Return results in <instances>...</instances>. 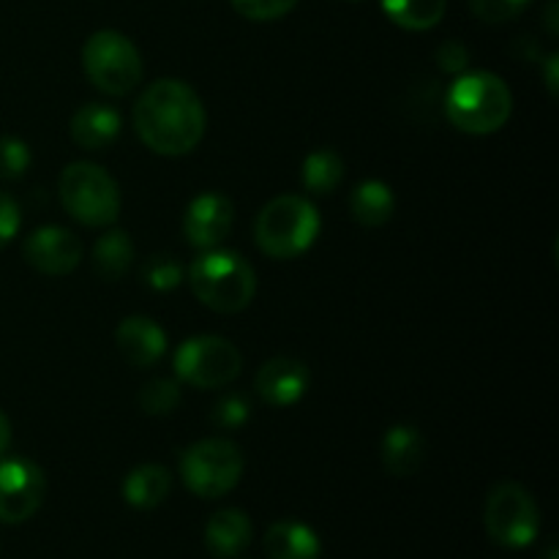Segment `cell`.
<instances>
[{
	"mask_svg": "<svg viewBox=\"0 0 559 559\" xmlns=\"http://www.w3.org/2000/svg\"><path fill=\"white\" fill-rule=\"evenodd\" d=\"M31 167V147L20 136H0V178L16 180Z\"/></svg>",
	"mask_w": 559,
	"mask_h": 559,
	"instance_id": "484cf974",
	"label": "cell"
},
{
	"mask_svg": "<svg viewBox=\"0 0 559 559\" xmlns=\"http://www.w3.org/2000/svg\"><path fill=\"white\" fill-rule=\"evenodd\" d=\"M115 344L120 355L136 369L158 364L167 353V333L151 317H129L115 331Z\"/></svg>",
	"mask_w": 559,
	"mask_h": 559,
	"instance_id": "5bb4252c",
	"label": "cell"
},
{
	"mask_svg": "<svg viewBox=\"0 0 559 559\" xmlns=\"http://www.w3.org/2000/svg\"><path fill=\"white\" fill-rule=\"evenodd\" d=\"M448 0H382L385 14L404 31H429L445 16Z\"/></svg>",
	"mask_w": 559,
	"mask_h": 559,
	"instance_id": "603a6c76",
	"label": "cell"
},
{
	"mask_svg": "<svg viewBox=\"0 0 559 559\" xmlns=\"http://www.w3.org/2000/svg\"><path fill=\"white\" fill-rule=\"evenodd\" d=\"M205 107L191 85L156 80L134 104V129L158 156H186L205 134Z\"/></svg>",
	"mask_w": 559,
	"mask_h": 559,
	"instance_id": "6da1fadb",
	"label": "cell"
},
{
	"mask_svg": "<svg viewBox=\"0 0 559 559\" xmlns=\"http://www.w3.org/2000/svg\"><path fill=\"white\" fill-rule=\"evenodd\" d=\"M251 544V522L238 508H224L211 516L205 527V546L216 559H235Z\"/></svg>",
	"mask_w": 559,
	"mask_h": 559,
	"instance_id": "e0dca14e",
	"label": "cell"
},
{
	"mask_svg": "<svg viewBox=\"0 0 559 559\" xmlns=\"http://www.w3.org/2000/svg\"><path fill=\"white\" fill-rule=\"evenodd\" d=\"M47 495V478L31 459H3L0 462V522L22 524L41 508Z\"/></svg>",
	"mask_w": 559,
	"mask_h": 559,
	"instance_id": "30bf717a",
	"label": "cell"
},
{
	"mask_svg": "<svg viewBox=\"0 0 559 559\" xmlns=\"http://www.w3.org/2000/svg\"><path fill=\"white\" fill-rule=\"evenodd\" d=\"M344 180V158L331 147H317L304 162V186L311 194L328 197Z\"/></svg>",
	"mask_w": 559,
	"mask_h": 559,
	"instance_id": "7402d4cb",
	"label": "cell"
},
{
	"mask_svg": "<svg viewBox=\"0 0 559 559\" xmlns=\"http://www.w3.org/2000/svg\"><path fill=\"white\" fill-rule=\"evenodd\" d=\"M142 282L156 293H169L183 282V265L173 254H153L142 265Z\"/></svg>",
	"mask_w": 559,
	"mask_h": 559,
	"instance_id": "cb8c5ba5",
	"label": "cell"
},
{
	"mask_svg": "<svg viewBox=\"0 0 559 559\" xmlns=\"http://www.w3.org/2000/svg\"><path fill=\"white\" fill-rule=\"evenodd\" d=\"M173 491V475L162 464H140L123 480V500L136 511H153Z\"/></svg>",
	"mask_w": 559,
	"mask_h": 559,
	"instance_id": "d6986e66",
	"label": "cell"
},
{
	"mask_svg": "<svg viewBox=\"0 0 559 559\" xmlns=\"http://www.w3.org/2000/svg\"><path fill=\"white\" fill-rule=\"evenodd\" d=\"M87 80L107 96H126L142 82L140 49L118 31H96L82 47Z\"/></svg>",
	"mask_w": 559,
	"mask_h": 559,
	"instance_id": "52a82bcc",
	"label": "cell"
},
{
	"mask_svg": "<svg viewBox=\"0 0 559 559\" xmlns=\"http://www.w3.org/2000/svg\"><path fill=\"white\" fill-rule=\"evenodd\" d=\"M233 5L240 16H246V20L271 22L289 14V11L298 5V0H233Z\"/></svg>",
	"mask_w": 559,
	"mask_h": 559,
	"instance_id": "83f0119b",
	"label": "cell"
},
{
	"mask_svg": "<svg viewBox=\"0 0 559 559\" xmlns=\"http://www.w3.org/2000/svg\"><path fill=\"white\" fill-rule=\"evenodd\" d=\"M530 5V0H469V9L478 20L500 25V22H511L513 16L522 14Z\"/></svg>",
	"mask_w": 559,
	"mask_h": 559,
	"instance_id": "4316f807",
	"label": "cell"
},
{
	"mask_svg": "<svg viewBox=\"0 0 559 559\" xmlns=\"http://www.w3.org/2000/svg\"><path fill=\"white\" fill-rule=\"evenodd\" d=\"M180 404V385L175 380H151L140 393V407L147 415H169Z\"/></svg>",
	"mask_w": 559,
	"mask_h": 559,
	"instance_id": "d4e9b609",
	"label": "cell"
},
{
	"mask_svg": "<svg viewBox=\"0 0 559 559\" xmlns=\"http://www.w3.org/2000/svg\"><path fill=\"white\" fill-rule=\"evenodd\" d=\"M235 205L227 194L222 191H205V194L194 197L191 205L186 207L183 233L194 249L207 251L218 249L224 238L233 229Z\"/></svg>",
	"mask_w": 559,
	"mask_h": 559,
	"instance_id": "8fae6325",
	"label": "cell"
},
{
	"mask_svg": "<svg viewBox=\"0 0 559 559\" xmlns=\"http://www.w3.org/2000/svg\"><path fill=\"white\" fill-rule=\"evenodd\" d=\"M349 211H353L355 222L364 227H382L396 213V197H393L391 186L382 180H364L360 186H355L353 197H349Z\"/></svg>",
	"mask_w": 559,
	"mask_h": 559,
	"instance_id": "ffe728a7",
	"label": "cell"
},
{
	"mask_svg": "<svg viewBox=\"0 0 559 559\" xmlns=\"http://www.w3.org/2000/svg\"><path fill=\"white\" fill-rule=\"evenodd\" d=\"M445 112L464 134H495L513 112L511 87L491 71H467L448 87Z\"/></svg>",
	"mask_w": 559,
	"mask_h": 559,
	"instance_id": "3957f363",
	"label": "cell"
},
{
	"mask_svg": "<svg viewBox=\"0 0 559 559\" xmlns=\"http://www.w3.org/2000/svg\"><path fill=\"white\" fill-rule=\"evenodd\" d=\"M22 254L44 276H69L82 260V243L71 229L49 224L27 235Z\"/></svg>",
	"mask_w": 559,
	"mask_h": 559,
	"instance_id": "7c38bea8",
	"label": "cell"
},
{
	"mask_svg": "<svg viewBox=\"0 0 559 559\" xmlns=\"http://www.w3.org/2000/svg\"><path fill=\"white\" fill-rule=\"evenodd\" d=\"M213 424L222 426V429H238L249 420V402H246L240 393H233V396H224L222 402L213 407L211 413Z\"/></svg>",
	"mask_w": 559,
	"mask_h": 559,
	"instance_id": "f1b7e54d",
	"label": "cell"
},
{
	"mask_svg": "<svg viewBox=\"0 0 559 559\" xmlns=\"http://www.w3.org/2000/svg\"><path fill=\"white\" fill-rule=\"evenodd\" d=\"M243 369L238 347L222 336L186 338L175 353V374L180 382L202 388H224Z\"/></svg>",
	"mask_w": 559,
	"mask_h": 559,
	"instance_id": "9c48e42d",
	"label": "cell"
},
{
	"mask_svg": "<svg viewBox=\"0 0 559 559\" xmlns=\"http://www.w3.org/2000/svg\"><path fill=\"white\" fill-rule=\"evenodd\" d=\"M486 533L506 549H527L540 533V511L522 484H500L486 500Z\"/></svg>",
	"mask_w": 559,
	"mask_h": 559,
	"instance_id": "ba28073f",
	"label": "cell"
},
{
	"mask_svg": "<svg viewBox=\"0 0 559 559\" xmlns=\"http://www.w3.org/2000/svg\"><path fill=\"white\" fill-rule=\"evenodd\" d=\"M557 55H551L549 58V71H546V85H549V93L551 96H557Z\"/></svg>",
	"mask_w": 559,
	"mask_h": 559,
	"instance_id": "d6a6232c",
	"label": "cell"
},
{
	"mask_svg": "<svg viewBox=\"0 0 559 559\" xmlns=\"http://www.w3.org/2000/svg\"><path fill=\"white\" fill-rule=\"evenodd\" d=\"M134 262V243L123 229H109L93 246V271L107 282H118Z\"/></svg>",
	"mask_w": 559,
	"mask_h": 559,
	"instance_id": "44dd1931",
	"label": "cell"
},
{
	"mask_svg": "<svg viewBox=\"0 0 559 559\" xmlns=\"http://www.w3.org/2000/svg\"><path fill=\"white\" fill-rule=\"evenodd\" d=\"M382 467L396 478H409L418 473L426 456V440L415 426L399 424L391 426L382 437Z\"/></svg>",
	"mask_w": 559,
	"mask_h": 559,
	"instance_id": "2e32d148",
	"label": "cell"
},
{
	"mask_svg": "<svg viewBox=\"0 0 559 559\" xmlns=\"http://www.w3.org/2000/svg\"><path fill=\"white\" fill-rule=\"evenodd\" d=\"M243 453L227 437L194 442L180 456V478L202 500H218L240 484Z\"/></svg>",
	"mask_w": 559,
	"mask_h": 559,
	"instance_id": "8992f818",
	"label": "cell"
},
{
	"mask_svg": "<svg viewBox=\"0 0 559 559\" xmlns=\"http://www.w3.org/2000/svg\"><path fill=\"white\" fill-rule=\"evenodd\" d=\"M320 235V213L306 197L282 194L267 202L254 222V240L262 254L273 260H293Z\"/></svg>",
	"mask_w": 559,
	"mask_h": 559,
	"instance_id": "277c9868",
	"label": "cell"
},
{
	"mask_svg": "<svg viewBox=\"0 0 559 559\" xmlns=\"http://www.w3.org/2000/svg\"><path fill=\"white\" fill-rule=\"evenodd\" d=\"M191 293L218 314H238L254 300L257 273L238 251L207 249L189 265Z\"/></svg>",
	"mask_w": 559,
	"mask_h": 559,
	"instance_id": "7a4b0ae2",
	"label": "cell"
},
{
	"mask_svg": "<svg viewBox=\"0 0 559 559\" xmlns=\"http://www.w3.org/2000/svg\"><path fill=\"white\" fill-rule=\"evenodd\" d=\"M265 551L271 559H320L322 544L304 522H276L265 533Z\"/></svg>",
	"mask_w": 559,
	"mask_h": 559,
	"instance_id": "ac0fdd59",
	"label": "cell"
},
{
	"mask_svg": "<svg viewBox=\"0 0 559 559\" xmlns=\"http://www.w3.org/2000/svg\"><path fill=\"white\" fill-rule=\"evenodd\" d=\"M467 49L459 41H445L440 47V52H437V63H440V69L448 71V74H459L462 69H467Z\"/></svg>",
	"mask_w": 559,
	"mask_h": 559,
	"instance_id": "4dcf8cb0",
	"label": "cell"
},
{
	"mask_svg": "<svg viewBox=\"0 0 559 559\" xmlns=\"http://www.w3.org/2000/svg\"><path fill=\"white\" fill-rule=\"evenodd\" d=\"M20 224H22L20 205H16L14 197L0 191V249L14 240V235L20 233Z\"/></svg>",
	"mask_w": 559,
	"mask_h": 559,
	"instance_id": "f546056e",
	"label": "cell"
},
{
	"mask_svg": "<svg viewBox=\"0 0 559 559\" xmlns=\"http://www.w3.org/2000/svg\"><path fill=\"white\" fill-rule=\"evenodd\" d=\"M9 445H11V424L3 415V409H0V456L9 451Z\"/></svg>",
	"mask_w": 559,
	"mask_h": 559,
	"instance_id": "1f68e13d",
	"label": "cell"
},
{
	"mask_svg": "<svg viewBox=\"0 0 559 559\" xmlns=\"http://www.w3.org/2000/svg\"><path fill=\"white\" fill-rule=\"evenodd\" d=\"M309 385V369L295 358H271L260 366L254 377L257 393L271 407H293L306 396Z\"/></svg>",
	"mask_w": 559,
	"mask_h": 559,
	"instance_id": "4fadbf2b",
	"label": "cell"
},
{
	"mask_svg": "<svg viewBox=\"0 0 559 559\" xmlns=\"http://www.w3.org/2000/svg\"><path fill=\"white\" fill-rule=\"evenodd\" d=\"M120 134V115L109 104L87 102L71 118V140L85 151H104Z\"/></svg>",
	"mask_w": 559,
	"mask_h": 559,
	"instance_id": "9a60e30c",
	"label": "cell"
},
{
	"mask_svg": "<svg viewBox=\"0 0 559 559\" xmlns=\"http://www.w3.org/2000/svg\"><path fill=\"white\" fill-rule=\"evenodd\" d=\"M58 194L71 218L85 227H109L120 216V191L112 175L91 162H74L60 175Z\"/></svg>",
	"mask_w": 559,
	"mask_h": 559,
	"instance_id": "5b68a950",
	"label": "cell"
}]
</instances>
